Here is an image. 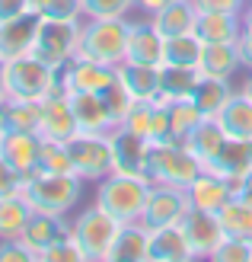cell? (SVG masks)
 Instances as JSON below:
<instances>
[{
    "label": "cell",
    "mask_w": 252,
    "mask_h": 262,
    "mask_svg": "<svg viewBox=\"0 0 252 262\" xmlns=\"http://www.w3.org/2000/svg\"><path fill=\"white\" fill-rule=\"evenodd\" d=\"M4 77H7V99H32L42 102L45 96L58 93L61 74L55 68H48L45 61H38L35 55H19L13 61H4Z\"/></svg>",
    "instance_id": "277c9868"
},
{
    "label": "cell",
    "mask_w": 252,
    "mask_h": 262,
    "mask_svg": "<svg viewBox=\"0 0 252 262\" xmlns=\"http://www.w3.org/2000/svg\"><path fill=\"white\" fill-rule=\"evenodd\" d=\"M29 13L38 19H83L80 0H29Z\"/></svg>",
    "instance_id": "8d00e7d4"
},
{
    "label": "cell",
    "mask_w": 252,
    "mask_h": 262,
    "mask_svg": "<svg viewBox=\"0 0 252 262\" xmlns=\"http://www.w3.org/2000/svg\"><path fill=\"white\" fill-rule=\"evenodd\" d=\"M195 19H198V10H195L192 0H169L163 10H156L150 16V23L166 38L169 35H182V32H195Z\"/></svg>",
    "instance_id": "484cf974"
},
{
    "label": "cell",
    "mask_w": 252,
    "mask_h": 262,
    "mask_svg": "<svg viewBox=\"0 0 252 262\" xmlns=\"http://www.w3.org/2000/svg\"><path fill=\"white\" fill-rule=\"evenodd\" d=\"M77 119H74V109H71V99L64 90L45 96L38 102V135L48 138V141H71L77 135Z\"/></svg>",
    "instance_id": "8fae6325"
},
{
    "label": "cell",
    "mask_w": 252,
    "mask_h": 262,
    "mask_svg": "<svg viewBox=\"0 0 252 262\" xmlns=\"http://www.w3.org/2000/svg\"><path fill=\"white\" fill-rule=\"evenodd\" d=\"M38 150H42L38 131H4L0 135V157L10 166H16L22 176L38 169Z\"/></svg>",
    "instance_id": "2e32d148"
},
{
    "label": "cell",
    "mask_w": 252,
    "mask_h": 262,
    "mask_svg": "<svg viewBox=\"0 0 252 262\" xmlns=\"http://www.w3.org/2000/svg\"><path fill=\"white\" fill-rule=\"evenodd\" d=\"M112 150H115V169L118 173L147 176L150 141L144 135H134V131H128V128H112Z\"/></svg>",
    "instance_id": "ac0fdd59"
},
{
    "label": "cell",
    "mask_w": 252,
    "mask_h": 262,
    "mask_svg": "<svg viewBox=\"0 0 252 262\" xmlns=\"http://www.w3.org/2000/svg\"><path fill=\"white\" fill-rule=\"evenodd\" d=\"M236 45H240V55H243V68L249 71L252 68V10L249 7L240 16V38H236Z\"/></svg>",
    "instance_id": "bcb514c9"
},
{
    "label": "cell",
    "mask_w": 252,
    "mask_h": 262,
    "mask_svg": "<svg viewBox=\"0 0 252 262\" xmlns=\"http://www.w3.org/2000/svg\"><path fill=\"white\" fill-rule=\"evenodd\" d=\"M42 262H86V253L80 250V243H77L74 237H64L61 243H55L42 256Z\"/></svg>",
    "instance_id": "b9f144b4"
},
{
    "label": "cell",
    "mask_w": 252,
    "mask_h": 262,
    "mask_svg": "<svg viewBox=\"0 0 252 262\" xmlns=\"http://www.w3.org/2000/svg\"><path fill=\"white\" fill-rule=\"evenodd\" d=\"M211 173H217L223 179H240L246 169H252V141H240V138H227L220 154L211 160Z\"/></svg>",
    "instance_id": "cb8c5ba5"
},
{
    "label": "cell",
    "mask_w": 252,
    "mask_h": 262,
    "mask_svg": "<svg viewBox=\"0 0 252 262\" xmlns=\"http://www.w3.org/2000/svg\"><path fill=\"white\" fill-rule=\"evenodd\" d=\"M185 192H189L192 208H204V211H220V208L233 199L230 182L223 176H217V173H211V169H201V173L189 182Z\"/></svg>",
    "instance_id": "7402d4cb"
},
{
    "label": "cell",
    "mask_w": 252,
    "mask_h": 262,
    "mask_svg": "<svg viewBox=\"0 0 252 262\" xmlns=\"http://www.w3.org/2000/svg\"><path fill=\"white\" fill-rule=\"evenodd\" d=\"M35 208L29 205V199L19 192V195H7L0 199V240H16L19 233L26 230Z\"/></svg>",
    "instance_id": "f546056e"
},
{
    "label": "cell",
    "mask_w": 252,
    "mask_h": 262,
    "mask_svg": "<svg viewBox=\"0 0 252 262\" xmlns=\"http://www.w3.org/2000/svg\"><path fill=\"white\" fill-rule=\"evenodd\" d=\"M204 122V112L195 106L192 96L185 99H172L169 102V128H172V141H185L192 131Z\"/></svg>",
    "instance_id": "836d02e7"
},
{
    "label": "cell",
    "mask_w": 252,
    "mask_h": 262,
    "mask_svg": "<svg viewBox=\"0 0 252 262\" xmlns=\"http://www.w3.org/2000/svg\"><path fill=\"white\" fill-rule=\"evenodd\" d=\"M71 99V109H74V119L80 131H112L115 119L109 106H105L102 93H86V90H64Z\"/></svg>",
    "instance_id": "d6986e66"
},
{
    "label": "cell",
    "mask_w": 252,
    "mask_h": 262,
    "mask_svg": "<svg viewBox=\"0 0 252 262\" xmlns=\"http://www.w3.org/2000/svg\"><path fill=\"white\" fill-rule=\"evenodd\" d=\"M0 262H38V259L29 246L16 237V240H0Z\"/></svg>",
    "instance_id": "f6af8a7d"
},
{
    "label": "cell",
    "mask_w": 252,
    "mask_h": 262,
    "mask_svg": "<svg viewBox=\"0 0 252 262\" xmlns=\"http://www.w3.org/2000/svg\"><path fill=\"white\" fill-rule=\"evenodd\" d=\"M10 93H7V77H4V61H0V102H4Z\"/></svg>",
    "instance_id": "f5cc1de1"
},
{
    "label": "cell",
    "mask_w": 252,
    "mask_h": 262,
    "mask_svg": "<svg viewBox=\"0 0 252 262\" xmlns=\"http://www.w3.org/2000/svg\"><path fill=\"white\" fill-rule=\"evenodd\" d=\"M166 4H169V0H134V7L144 13V16H153V13H156V10H163Z\"/></svg>",
    "instance_id": "f907efd6"
},
{
    "label": "cell",
    "mask_w": 252,
    "mask_h": 262,
    "mask_svg": "<svg viewBox=\"0 0 252 262\" xmlns=\"http://www.w3.org/2000/svg\"><path fill=\"white\" fill-rule=\"evenodd\" d=\"M128 29L131 19H80V35H77V55L99 64L118 68L128 51Z\"/></svg>",
    "instance_id": "6da1fadb"
},
{
    "label": "cell",
    "mask_w": 252,
    "mask_h": 262,
    "mask_svg": "<svg viewBox=\"0 0 252 262\" xmlns=\"http://www.w3.org/2000/svg\"><path fill=\"white\" fill-rule=\"evenodd\" d=\"M163 45H166V35L156 29V26L147 19H134L128 29V51H125V61H134V64H163Z\"/></svg>",
    "instance_id": "e0dca14e"
},
{
    "label": "cell",
    "mask_w": 252,
    "mask_h": 262,
    "mask_svg": "<svg viewBox=\"0 0 252 262\" xmlns=\"http://www.w3.org/2000/svg\"><path fill=\"white\" fill-rule=\"evenodd\" d=\"M150 144L172 141V128H169V102H153V119H150Z\"/></svg>",
    "instance_id": "7bdbcfd3"
},
{
    "label": "cell",
    "mask_w": 252,
    "mask_h": 262,
    "mask_svg": "<svg viewBox=\"0 0 252 262\" xmlns=\"http://www.w3.org/2000/svg\"><path fill=\"white\" fill-rule=\"evenodd\" d=\"M0 135H4V122H0Z\"/></svg>",
    "instance_id": "db71d44e"
},
{
    "label": "cell",
    "mask_w": 252,
    "mask_h": 262,
    "mask_svg": "<svg viewBox=\"0 0 252 262\" xmlns=\"http://www.w3.org/2000/svg\"><path fill=\"white\" fill-rule=\"evenodd\" d=\"M22 186H26V176L0 157V199H7V195H19Z\"/></svg>",
    "instance_id": "ee69618b"
},
{
    "label": "cell",
    "mask_w": 252,
    "mask_h": 262,
    "mask_svg": "<svg viewBox=\"0 0 252 262\" xmlns=\"http://www.w3.org/2000/svg\"><path fill=\"white\" fill-rule=\"evenodd\" d=\"M246 7H249V10H252V0H249V4H246Z\"/></svg>",
    "instance_id": "11a10c76"
},
{
    "label": "cell",
    "mask_w": 252,
    "mask_h": 262,
    "mask_svg": "<svg viewBox=\"0 0 252 262\" xmlns=\"http://www.w3.org/2000/svg\"><path fill=\"white\" fill-rule=\"evenodd\" d=\"M189 192L179 186H166V182H150L147 189V202L141 211V224L147 230L156 227H169V224H182V217L189 214Z\"/></svg>",
    "instance_id": "9c48e42d"
},
{
    "label": "cell",
    "mask_w": 252,
    "mask_h": 262,
    "mask_svg": "<svg viewBox=\"0 0 252 262\" xmlns=\"http://www.w3.org/2000/svg\"><path fill=\"white\" fill-rule=\"evenodd\" d=\"M182 230L195 250V259H211L227 237L217 211H204V208H189V214L182 217Z\"/></svg>",
    "instance_id": "30bf717a"
},
{
    "label": "cell",
    "mask_w": 252,
    "mask_h": 262,
    "mask_svg": "<svg viewBox=\"0 0 252 262\" xmlns=\"http://www.w3.org/2000/svg\"><path fill=\"white\" fill-rule=\"evenodd\" d=\"M201 163L198 157L185 147L182 141H160L150 144L147 154V179L150 182H166V186H179L189 189V182L201 173Z\"/></svg>",
    "instance_id": "8992f818"
},
{
    "label": "cell",
    "mask_w": 252,
    "mask_h": 262,
    "mask_svg": "<svg viewBox=\"0 0 252 262\" xmlns=\"http://www.w3.org/2000/svg\"><path fill=\"white\" fill-rule=\"evenodd\" d=\"M150 179L134 176V173H109L105 179L96 182V205H102L112 217H118L122 224H134L141 221L144 202H147Z\"/></svg>",
    "instance_id": "3957f363"
},
{
    "label": "cell",
    "mask_w": 252,
    "mask_h": 262,
    "mask_svg": "<svg viewBox=\"0 0 252 262\" xmlns=\"http://www.w3.org/2000/svg\"><path fill=\"white\" fill-rule=\"evenodd\" d=\"M83 19H125L134 10V0H80Z\"/></svg>",
    "instance_id": "74e56055"
},
{
    "label": "cell",
    "mask_w": 252,
    "mask_h": 262,
    "mask_svg": "<svg viewBox=\"0 0 252 262\" xmlns=\"http://www.w3.org/2000/svg\"><path fill=\"white\" fill-rule=\"evenodd\" d=\"M243 68V55L236 42H214L204 45L201 61H198V74L201 77H217V80H233Z\"/></svg>",
    "instance_id": "44dd1931"
},
{
    "label": "cell",
    "mask_w": 252,
    "mask_h": 262,
    "mask_svg": "<svg viewBox=\"0 0 252 262\" xmlns=\"http://www.w3.org/2000/svg\"><path fill=\"white\" fill-rule=\"evenodd\" d=\"M4 131H38V102L32 99H4L0 102Z\"/></svg>",
    "instance_id": "d6a6232c"
},
{
    "label": "cell",
    "mask_w": 252,
    "mask_h": 262,
    "mask_svg": "<svg viewBox=\"0 0 252 262\" xmlns=\"http://www.w3.org/2000/svg\"><path fill=\"white\" fill-rule=\"evenodd\" d=\"M240 16L243 13H198L195 35L204 45L214 42H236L240 38Z\"/></svg>",
    "instance_id": "d4e9b609"
},
{
    "label": "cell",
    "mask_w": 252,
    "mask_h": 262,
    "mask_svg": "<svg viewBox=\"0 0 252 262\" xmlns=\"http://www.w3.org/2000/svg\"><path fill=\"white\" fill-rule=\"evenodd\" d=\"M38 173H74V157H71L67 141H48V138H42Z\"/></svg>",
    "instance_id": "d590c367"
},
{
    "label": "cell",
    "mask_w": 252,
    "mask_h": 262,
    "mask_svg": "<svg viewBox=\"0 0 252 262\" xmlns=\"http://www.w3.org/2000/svg\"><path fill=\"white\" fill-rule=\"evenodd\" d=\"M160 74H163V102L192 96V93H195V86H198V80H201V74H198V71L172 68V64H163Z\"/></svg>",
    "instance_id": "e575fe53"
},
{
    "label": "cell",
    "mask_w": 252,
    "mask_h": 262,
    "mask_svg": "<svg viewBox=\"0 0 252 262\" xmlns=\"http://www.w3.org/2000/svg\"><path fill=\"white\" fill-rule=\"evenodd\" d=\"M217 125L223 128L227 138L252 141V99L243 93L240 86L230 93V99L223 102V109L217 112Z\"/></svg>",
    "instance_id": "603a6c76"
},
{
    "label": "cell",
    "mask_w": 252,
    "mask_h": 262,
    "mask_svg": "<svg viewBox=\"0 0 252 262\" xmlns=\"http://www.w3.org/2000/svg\"><path fill=\"white\" fill-rule=\"evenodd\" d=\"M198 13H243L249 0H192Z\"/></svg>",
    "instance_id": "7dc6e473"
},
{
    "label": "cell",
    "mask_w": 252,
    "mask_h": 262,
    "mask_svg": "<svg viewBox=\"0 0 252 262\" xmlns=\"http://www.w3.org/2000/svg\"><path fill=\"white\" fill-rule=\"evenodd\" d=\"M83 182L77 173H29L26 176L22 195L29 199L35 211L48 214H71L83 199Z\"/></svg>",
    "instance_id": "7a4b0ae2"
},
{
    "label": "cell",
    "mask_w": 252,
    "mask_h": 262,
    "mask_svg": "<svg viewBox=\"0 0 252 262\" xmlns=\"http://www.w3.org/2000/svg\"><path fill=\"white\" fill-rule=\"evenodd\" d=\"M35 32H38L35 13H19V16H13V19H0V61L32 55Z\"/></svg>",
    "instance_id": "9a60e30c"
},
{
    "label": "cell",
    "mask_w": 252,
    "mask_h": 262,
    "mask_svg": "<svg viewBox=\"0 0 252 262\" xmlns=\"http://www.w3.org/2000/svg\"><path fill=\"white\" fill-rule=\"evenodd\" d=\"M240 90H243V93L252 99V68L246 71V77H243V83H240Z\"/></svg>",
    "instance_id": "816d5d0a"
},
{
    "label": "cell",
    "mask_w": 252,
    "mask_h": 262,
    "mask_svg": "<svg viewBox=\"0 0 252 262\" xmlns=\"http://www.w3.org/2000/svg\"><path fill=\"white\" fill-rule=\"evenodd\" d=\"M147 240H150V230L134 221V224H125L118 240L112 246V259L109 262H147Z\"/></svg>",
    "instance_id": "83f0119b"
},
{
    "label": "cell",
    "mask_w": 252,
    "mask_h": 262,
    "mask_svg": "<svg viewBox=\"0 0 252 262\" xmlns=\"http://www.w3.org/2000/svg\"><path fill=\"white\" fill-rule=\"evenodd\" d=\"M204 42L195 32H182V35H169L163 45V64H172V68H189L198 71V61H201Z\"/></svg>",
    "instance_id": "f1b7e54d"
},
{
    "label": "cell",
    "mask_w": 252,
    "mask_h": 262,
    "mask_svg": "<svg viewBox=\"0 0 252 262\" xmlns=\"http://www.w3.org/2000/svg\"><path fill=\"white\" fill-rule=\"evenodd\" d=\"M233 90H236V86H233L230 80L201 77V80H198V86H195V93H192V99H195V106L204 112V119H217V112L223 109V102L230 99Z\"/></svg>",
    "instance_id": "4dcf8cb0"
},
{
    "label": "cell",
    "mask_w": 252,
    "mask_h": 262,
    "mask_svg": "<svg viewBox=\"0 0 252 262\" xmlns=\"http://www.w3.org/2000/svg\"><path fill=\"white\" fill-rule=\"evenodd\" d=\"M217 262H252V240L249 237H223L217 253L211 256Z\"/></svg>",
    "instance_id": "60d3db41"
},
{
    "label": "cell",
    "mask_w": 252,
    "mask_h": 262,
    "mask_svg": "<svg viewBox=\"0 0 252 262\" xmlns=\"http://www.w3.org/2000/svg\"><path fill=\"white\" fill-rule=\"evenodd\" d=\"M150 119H153V102L134 99V106L128 109L125 122L118 125V128H128V131H134V135H144V138H147V135H150ZM147 141H150V138H147Z\"/></svg>",
    "instance_id": "ab89813d"
},
{
    "label": "cell",
    "mask_w": 252,
    "mask_h": 262,
    "mask_svg": "<svg viewBox=\"0 0 252 262\" xmlns=\"http://www.w3.org/2000/svg\"><path fill=\"white\" fill-rule=\"evenodd\" d=\"M74 157V173L86 182H99L115 173V150H112V131H77L67 141Z\"/></svg>",
    "instance_id": "52a82bcc"
},
{
    "label": "cell",
    "mask_w": 252,
    "mask_h": 262,
    "mask_svg": "<svg viewBox=\"0 0 252 262\" xmlns=\"http://www.w3.org/2000/svg\"><path fill=\"white\" fill-rule=\"evenodd\" d=\"M223 141H227V135H223V128L217 125V119H204V122L198 125L189 138L182 141V144H185V147H189V150L198 157V163L208 169V166H211V160H214V157L220 154Z\"/></svg>",
    "instance_id": "4316f807"
},
{
    "label": "cell",
    "mask_w": 252,
    "mask_h": 262,
    "mask_svg": "<svg viewBox=\"0 0 252 262\" xmlns=\"http://www.w3.org/2000/svg\"><path fill=\"white\" fill-rule=\"evenodd\" d=\"M58 74L64 90H86V93H102L105 86H112L118 80V68H109V64L89 61V58H71Z\"/></svg>",
    "instance_id": "7c38bea8"
},
{
    "label": "cell",
    "mask_w": 252,
    "mask_h": 262,
    "mask_svg": "<svg viewBox=\"0 0 252 262\" xmlns=\"http://www.w3.org/2000/svg\"><path fill=\"white\" fill-rule=\"evenodd\" d=\"M77 35H80V19H38L32 55L48 68L61 71L77 55Z\"/></svg>",
    "instance_id": "ba28073f"
},
{
    "label": "cell",
    "mask_w": 252,
    "mask_h": 262,
    "mask_svg": "<svg viewBox=\"0 0 252 262\" xmlns=\"http://www.w3.org/2000/svg\"><path fill=\"white\" fill-rule=\"evenodd\" d=\"M102 99H105V106H109L112 119H115V128L125 122L128 109L134 106V96H131L128 90H125V83H122V80H115L112 86H105V90H102Z\"/></svg>",
    "instance_id": "f35d334b"
},
{
    "label": "cell",
    "mask_w": 252,
    "mask_h": 262,
    "mask_svg": "<svg viewBox=\"0 0 252 262\" xmlns=\"http://www.w3.org/2000/svg\"><path fill=\"white\" fill-rule=\"evenodd\" d=\"M19 13H29V0H0V19H13Z\"/></svg>",
    "instance_id": "c3c4849f"
},
{
    "label": "cell",
    "mask_w": 252,
    "mask_h": 262,
    "mask_svg": "<svg viewBox=\"0 0 252 262\" xmlns=\"http://www.w3.org/2000/svg\"><path fill=\"white\" fill-rule=\"evenodd\" d=\"M64 237H71V221L67 214H48V211H32L29 224L19 233V240L35 253V259L42 262V256Z\"/></svg>",
    "instance_id": "4fadbf2b"
},
{
    "label": "cell",
    "mask_w": 252,
    "mask_h": 262,
    "mask_svg": "<svg viewBox=\"0 0 252 262\" xmlns=\"http://www.w3.org/2000/svg\"><path fill=\"white\" fill-rule=\"evenodd\" d=\"M223 233L227 237H249L252 240V199H243V195H233L217 211Z\"/></svg>",
    "instance_id": "1f68e13d"
},
{
    "label": "cell",
    "mask_w": 252,
    "mask_h": 262,
    "mask_svg": "<svg viewBox=\"0 0 252 262\" xmlns=\"http://www.w3.org/2000/svg\"><path fill=\"white\" fill-rule=\"evenodd\" d=\"M163 64H134V61H122L118 64V80L125 83V90L134 99H147V102H163Z\"/></svg>",
    "instance_id": "5bb4252c"
},
{
    "label": "cell",
    "mask_w": 252,
    "mask_h": 262,
    "mask_svg": "<svg viewBox=\"0 0 252 262\" xmlns=\"http://www.w3.org/2000/svg\"><path fill=\"white\" fill-rule=\"evenodd\" d=\"M233 195H243V199H252V169H246V173L240 179H227Z\"/></svg>",
    "instance_id": "681fc988"
},
{
    "label": "cell",
    "mask_w": 252,
    "mask_h": 262,
    "mask_svg": "<svg viewBox=\"0 0 252 262\" xmlns=\"http://www.w3.org/2000/svg\"><path fill=\"white\" fill-rule=\"evenodd\" d=\"M189 259H195V250H192L189 237H185L182 224H169V227L150 230L147 262H189Z\"/></svg>",
    "instance_id": "ffe728a7"
},
{
    "label": "cell",
    "mask_w": 252,
    "mask_h": 262,
    "mask_svg": "<svg viewBox=\"0 0 252 262\" xmlns=\"http://www.w3.org/2000/svg\"><path fill=\"white\" fill-rule=\"evenodd\" d=\"M122 227H125L122 221L112 217L102 205H89L71 221V237L80 243V250L86 253V262H109Z\"/></svg>",
    "instance_id": "5b68a950"
}]
</instances>
